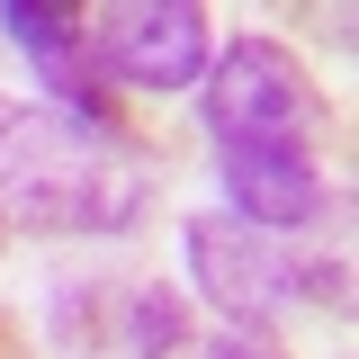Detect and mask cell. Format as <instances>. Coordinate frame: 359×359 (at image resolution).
I'll return each instance as SVG.
<instances>
[{
    "instance_id": "1",
    "label": "cell",
    "mask_w": 359,
    "mask_h": 359,
    "mask_svg": "<svg viewBox=\"0 0 359 359\" xmlns=\"http://www.w3.org/2000/svg\"><path fill=\"white\" fill-rule=\"evenodd\" d=\"M0 216L36 233H126L144 216V180L72 117L0 99Z\"/></svg>"
},
{
    "instance_id": "2",
    "label": "cell",
    "mask_w": 359,
    "mask_h": 359,
    "mask_svg": "<svg viewBox=\"0 0 359 359\" xmlns=\"http://www.w3.org/2000/svg\"><path fill=\"white\" fill-rule=\"evenodd\" d=\"M207 135L216 153H306L314 135V81L278 36H233L207 63Z\"/></svg>"
},
{
    "instance_id": "3",
    "label": "cell",
    "mask_w": 359,
    "mask_h": 359,
    "mask_svg": "<svg viewBox=\"0 0 359 359\" xmlns=\"http://www.w3.org/2000/svg\"><path fill=\"white\" fill-rule=\"evenodd\" d=\"M189 278L224 323H252V341H261V323L287 314V297H341V261L297 269V252H278V233L224 216V207L189 216Z\"/></svg>"
},
{
    "instance_id": "4",
    "label": "cell",
    "mask_w": 359,
    "mask_h": 359,
    "mask_svg": "<svg viewBox=\"0 0 359 359\" xmlns=\"http://www.w3.org/2000/svg\"><path fill=\"white\" fill-rule=\"evenodd\" d=\"M81 45L99 72H117L135 90H189L216 63V27L189 0H108L81 18Z\"/></svg>"
},
{
    "instance_id": "5",
    "label": "cell",
    "mask_w": 359,
    "mask_h": 359,
    "mask_svg": "<svg viewBox=\"0 0 359 359\" xmlns=\"http://www.w3.org/2000/svg\"><path fill=\"white\" fill-rule=\"evenodd\" d=\"M0 27L27 45V63L45 72V108L54 117H72L81 135H108V81H99V63H90L81 45V9H54V0H9L0 9Z\"/></svg>"
},
{
    "instance_id": "6",
    "label": "cell",
    "mask_w": 359,
    "mask_h": 359,
    "mask_svg": "<svg viewBox=\"0 0 359 359\" xmlns=\"http://www.w3.org/2000/svg\"><path fill=\"white\" fill-rule=\"evenodd\" d=\"M224 171V216L261 224V233H287V224H314L323 216V171H314V144L306 153H216Z\"/></svg>"
},
{
    "instance_id": "7",
    "label": "cell",
    "mask_w": 359,
    "mask_h": 359,
    "mask_svg": "<svg viewBox=\"0 0 359 359\" xmlns=\"http://www.w3.org/2000/svg\"><path fill=\"white\" fill-rule=\"evenodd\" d=\"M135 359H278L269 341H252V332H198L189 314H180V297H144L135 306Z\"/></svg>"
},
{
    "instance_id": "8",
    "label": "cell",
    "mask_w": 359,
    "mask_h": 359,
    "mask_svg": "<svg viewBox=\"0 0 359 359\" xmlns=\"http://www.w3.org/2000/svg\"><path fill=\"white\" fill-rule=\"evenodd\" d=\"M0 359H18V341H9V332H0Z\"/></svg>"
}]
</instances>
